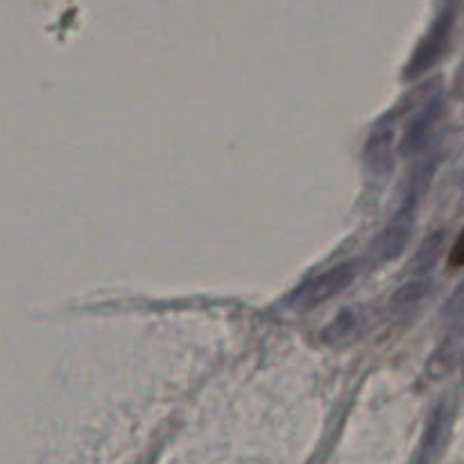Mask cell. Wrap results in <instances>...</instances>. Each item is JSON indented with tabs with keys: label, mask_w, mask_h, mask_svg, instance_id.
Here are the masks:
<instances>
[{
	"label": "cell",
	"mask_w": 464,
	"mask_h": 464,
	"mask_svg": "<svg viewBox=\"0 0 464 464\" xmlns=\"http://www.w3.org/2000/svg\"><path fill=\"white\" fill-rule=\"evenodd\" d=\"M458 12H460L458 0H449V3L440 9L435 21L430 23L429 32L421 36V41L417 44L412 57L408 59V63L403 66V80L406 82L420 80L421 75L433 71V68L442 62L444 54H447L449 48H451Z\"/></svg>",
	"instance_id": "obj_1"
},
{
	"label": "cell",
	"mask_w": 464,
	"mask_h": 464,
	"mask_svg": "<svg viewBox=\"0 0 464 464\" xmlns=\"http://www.w3.org/2000/svg\"><path fill=\"white\" fill-rule=\"evenodd\" d=\"M444 111H447V95L440 89V82H435V86L429 84V89L421 91L412 113L408 116L406 130L399 140V154L403 159L420 157L429 148Z\"/></svg>",
	"instance_id": "obj_2"
},
{
	"label": "cell",
	"mask_w": 464,
	"mask_h": 464,
	"mask_svg": "<svg viewBox=\"0 0 464 464\" xmlns=\"http://www.w3.org/2000/svg\"><path fill=\"white\" fill-rule=\"evenodd\" d=\"M358 275L356 261H344L340 266H334L331 270L322 272V275L313 276L306 284L299 285L288 299V306L295 311H313V308L322 306V304L331 302L338 295H343L349 285L353 284Z\"/></svg>",
	"instance_id": "obj_3"
},
{
	"label": "cell",
	"mask_w": 464,
	"mask_h": 464,
	"mask_svg": "<svg viewBox=\"0 0 464 464\" xmlns=\"http://www.w3.org/2000/svg\"><path fill=\"white\" fill-rule=\"evenodd\" d=\"M417 208L401 204L399 213H394L392 220L379 231L374 240L367 247L365 263L370 267H383L388 263L397 261L403 252H406L408 243L412 238V229H415Z\"/></svg>",
	"instance_id": "obj_4"
},
{
	"label": "cell",
	"mask_w": 464,
	"mask_h": 464,
	"mask_svg": "<svg viewBox=\"0 0 464 464\" xmlns=\"http://www.w3.org/2000/svg\"><path fill=\"white\" fill-rule=\"evenodd\" d=\"M397 131H394V113H385L376 121L372 131L367 134L365 148H362V163L374 175H388L394 168L397 159Z\"/></svg>",
	"instance_id": "obj_5"
},
{
	"label": "cell",
	"mask_w": 464,
	"mask_h": 464,
	"mask_svg": "<svg viewBox=\"0 0 464 464\" xmlns=\"http://www.w3.org/2000/svg\"><path fill=\"white\" fill-rule=\"evenodd\" d=\"M372 324V317H370V308H344L343 313L334 317L329 326L322 331V340L331 347H347V344L356 343L361 340L362 335L367 334Z\"/></svg>",
	"instance_id": "obj_6"
},
{
	"label": "cell",
	"mask_w": 464,
	"mask_h": 464,
	"mask_svg": "<svg viewBox=\"0 0 464 464\" xmlns=\"http://www.w3.org/2000/svg\"><path fill=\"white\" fill-rule=\"evenodd\" d=\"M433 279L429 275L426 276H412L408 284H403L401 288L394 293L392 297V313L397 317H406L411 320L421 306H424L426 299L433 293Z\"/></svg>",
	"instance_id": "obj_7"
},
{
	"label": "cell",
	"mask_w": 464,
	"mask_h": 464,
	"mask_svg": "<svg viewBox=\"0 0 464 464\" xmlns=\"http://www.w3.org/2000/svg\"><path fill=\"white\" fill-rule=\"evenodd\" d=\"M440 163H442V154L435 152L433 157L421 159V161L412 168V172L408 175L406 188H403V204H406V207H420L421 198L429 193L430 184H433Z\"/></svg>",
	"instance_id": "obj_8"
},
{
	"label": "cell",
	"mask_w": 464,
	"mask_h": 464,
	"mask_svg": "<svg viewBox=\"0 0 464 464\" xmlns=\"http://www.w3.org/2000/svg\"><path fill=\"white\" fill-rule=\"evenodd\" d=\"M444 245H447V231L438 229L435 234H430L415 252V258H412L411 263V275L412 276L429 275V272L438 266L440 256H442L444 252Z\"/></svg>",
	"instance_id": "obj_9"
},
{
	"label": "cell",
	"mask_w": 464,
	"mask_h": 464,
	"mask_svg": "<svg viewBox=\"0 0 464 464\" xmlns=\"http://www.w3.org/2000/svg\"><path fill=\"white\" fill-rule=\"evenodd\" d=\"M442 322L444 334H447L449 343H456L464 335V281L453 290L449 302L442 308Z\"/></svg>",
	"instance_id": "obj_10"
},
{
	"label": "cell",
	"mask_w": 464,
	"mask_h": 464,
	"mask_svg": "<svg viewBox=\"0 0 464 464\" xmlns=\"http://www.w3.org/2000/svg\"><path fill=\"white\" fill-rule=\"evenodd\" d=\"M449 267H453V270L464 267V227H462L460 236H458V240L453 243L451 254H449Z\"/></svg>",
	"instance_id": "obj_11"
},
{
	"label": "cell",
	"mask_w": 464,
	"mask_h": 464,
	"mask_svg": "<svg viewBox=\"0 0 464 464\" xmlns=\"http://www.w3.org/2000/svg\"><path fill=\"white\" fill-rule=\"evenodd\" d=\"M453 93H456V98L464 100V59L456 72V80H453Z\"/></svg>",
	"instance_id": "obj_12"
}]
</instances>
